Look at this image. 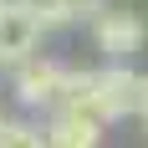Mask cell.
I'll use <instances>...</instances> for the list:
<instances>
[{"instance_id": "30bf717a", "label": "cell", "mask_w": 148, "mask_h": 148, "mask_svg": "<svg viewBox=\"0 0 148 148\" xmlns=\"http://www.w3.org/2000/svg\"><path fill=\"white\" fill-rule=\"evenodd\" d=\"M15 5H31V0H0V10H15Z\"/></svg>"}, {"instance_id": "8fae6325", "label": "cell", "mask_w": 148, "mask_h": 148, "mask_svg": "<svg viewBox=\"0 0 148 148\" xmlns=\"http://www.w3.org/2000/svg\"><path fill=\"white\" fill-rule=\"evenodd\" d=\"M5 123H10V118H5V112H0V138H5Z\"/></svg>"}, {"instance_id": "3957f363", "label": "cell", "mask_w": 148, "mask_h": 148, "mask_svg": "<svg viewBox=\"0 0 148 148\" xmlns=\"http://www.w3.org/2000/svg\"><path fill=\"white\" fill-rule=\"evenodd\" d=\"M92 46L102 51V61H133L138 51L148 46V26L138 10H118L107 5L97 21H92Z\"/></svg>"}, {"instance_id": "277c9868", "label": "cell", "mask_w": 148, "mask_h": 148, "mask_svg": "<svg viewBox=\"0 0 148 148\" xmlns=\"http://www.w3.org/2000/svg\"><path fill=\"white\" fill-rule=\"evenodd\" d=\"M41 36H46V26L36 21L31 5L0 10V72H10V66H21L26 56H36V51H41Z\"/></svg>"}, {"instance_id": "8992f818", "label": "cell", "mask_w": 148, "mask_h": 148, "mask_svg": "<svg viewBox=\"0 0 148 148\" xmlns=\"http://www.w3.org/2000/svg\"><path fill=\"white\" fill-rule=\"evenodd\" d=\"M31 10H36V21H41L46 31L77 26V0H31Z\"/></svg>"}, {"instance_id": "5b68a950", "label": "cell", "mask_w": 148, "mask_h": 148, "mask_svg": "<svg viewBox=\"0 0 148 148\" xmlns=\"http://www.w3.org/2000/svg\"><path fill=\"white\" fill-rule=\"evenodd\" d=\"M41 133H46V143H51V148H102L107 123L92 118L87 107H51Z\"/></svg>"}, {"instance_id": "52a82bcc", "label": "cell", "mask_w": 148, "mask_h": 148, "mask_svg": "<svg viewBox=\"0 0 148 148\" xmlns=\"http://www.w3.org/2000/svg\"><path fill=\"white\" fill-rule=\"evenodd\" d=\"M0 148H51L46 143V133L36 128V123H5V138H0Z\"/></svg>"}, {"instance_id": "6da1fadb", "label": "cell", "mask_w": 148, "mask_h": 148, "mask_svg": "<svg viewBox=\"0 0 148 148\" xmlns=\"http://www.w3.org/2000/svg\"><path fill=\"white\" fill-rule=\"evenodd\" d=\"M138 92H143V77L128 61H107V66L92 72V87L82 97V107L102 123H123V118H138Z\"/></svg>"}, {"instance_id": "7a4b0ae2", "label": "cell", "mask_w": 148, "mask_h": 148, "mask_svg": "<svg viewBox=\"0 0 148 148\" xmlns=\"http://www.w3.org/2000/svg\"><path fill=\"white\" fill-rule=\"evenodd\" d=\"M61 77H66V66L36 51L21 66H10V92H15V102L26 112H51L61 102Z\"/></svg>"}, {"instance_id": "ba28073f", "label": "cell", "mask_w": 148, "mask_h": 148, "mask_svg": "<svg viewBox=\"0 0 148 148\" xmlns=\"http://www.w3.org/2000/svg\"><path fill=\"white\" fill-rule=\"evenodd\" d=\"M107 5H112V0H77V26H92Z\"/></svg>"}, {"instance_id": "9c48e42d", "label": "cell", "mask_w": 148, "mask_h": 148, "mask_svg": "<svg viewBox=\"0 0 148 148\" xmlns=\"http://www.w3.org/2000/svg\"><path fill=\"white\" fill-rule=\"evenodd\" d=\"M138 118H143V128H148V77H143V92H138Z\"/></svg>"}]
</instances>
